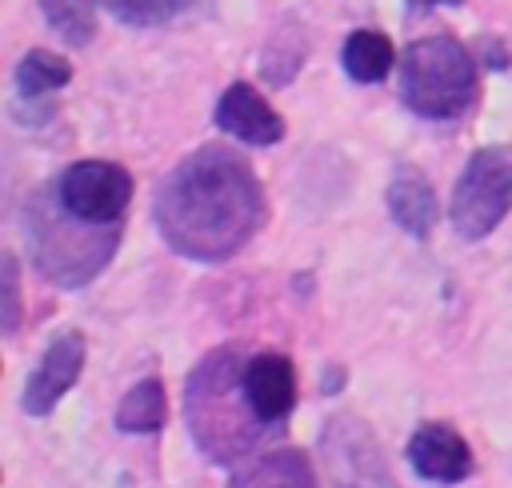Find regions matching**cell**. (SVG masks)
<instances>
[{
  "label": "cell",
  "instance_id": "1",
  "mask_svg": "<svg viewBox=\"0 0 512 488\" xmlns=\"http://www.w3.org/2000/svg\"><path fill=\"white\" fill-rule=\"evenodd\" d=\"M152 216L172 252L220 264L260 232L268 204L252 164L240 152L204 144L160 180Z\"/></svg>",
  "mask_w": 512,
  "mask_h": 488
},
{
  "label": "cell",
  "instance_id": "2",
  "mask_svg": "<svg viewBox=\"0 0 512 488\" xmlns=\"http://www.w3.org/2000/svg\"><path fill=\"white\" fill-rule=\"evenodd\" d=\"M244 352L236 344L208 352L184 384V416L196 448L212 464H236L256 448V432L268 428L244 396Z\"/></svg>",
  "mask_w": 512,
  "mask_h": 488
},
{
  "label": "cell",
  "instance_id": "3",
  "mask_svg": "<svg viewBox=\"0 0 512 488\" xmlns=\"http://www.w3.org/2000/svg\"><path fill=\"white\" fill-rule=\"evenodd\" d=\"M28 240L36 268L60 288H84L116 252L120 224H88L76 220L52 192H36L28 200Z\"/></svg>",
  "mask_w": 512,
  "mask_h": 488
},
{
  "label": "cell",
  "instance_id": "4",
  "mask_svg": "<svg viewBox=\"0 0 512 488\" xmlns=\"http://www.w3.org/2000/svg\"><path fill=\"white\" fill-rule=\"evenodd\" d=\"M400 100L424 120H452L476 100V60L456 36H424L400 56Z\"/></svg>",
  "mask_w": 512,
  "mask_h": 488
},
{
  "label": "cell",
  "instance_id": "5",
  "mask_svg": "<svg viewBox=\"0 0 512 488\" xmlns=\"http://www.w3.org/2000/svg\"><path fill=\"white\" fill-rule=\"evenodd\" d=\"M512 208V152L500 144L476 148L452 192V228L464 240H484Z\"/></svg>",
  "mask_w": 512,
  "mask_h": 488
},
{
  "label": "cell",
  "instance_id": "6",
  "mask_svg": "<svg viewBox=\"0 0 512 488\" xmlns=\"http://www.w3.org/2000/svg\"><path fill=\"white\" fill-rule=\"evenodd\" d=\"M320 464L328 488H400L388 456L368 428V420L352 412H332L320 428Z\"/></svg>",
  "mask_w": 512,
  "mask_h": 488
},
{
  "label": "cell",
  "instance_id": "7",
  "mask_svg": "<svg viewBox=\"0 0 512 488\" xmlns=\"http://www.w3.org/2000/svg\"><path fill=\"white\" fill-rule=\"evenodd\" d=\"M52 188L56 200L88 224H120L132 200V176L112 160H76L56 176Z\"/></svg>",
  "mask_w": 512,
  "mask_h": 488
},
{
  "label": "cell",
  "instance_id": "8",
  "mask_svg": "<svg viewBox=\"0 0 512 488\" xmlns=\"http://www.w3.org/2000/svg\"><path fill=\"white\" fill-rule=\"evenodd\" d=\"M84 356H88V344H84V332L68 328L60 336H52V344L44 348L40 364L32 368L28 384H24V412L28 416H48L56 408V400L76 384L80 368H84Z\"/></svg>",
  "mask_w": 512,
  "mask_h": 488
},
{
  "label": "cell",
  "instance_id": "9",
  "mask_svg": "<svg viewBox=\"0 0 512 488\" xmlns=\"http://www.w3.org/2000/svg\"><path fill=\"white\" fill-rule=\"evenodd\" d=\"M408 464L432 484H460L472 476V448L452 424L428 420L408 436Z\"/></svg>",
  "mask_w": 512,
  "mask_h": 488
},
{
  "label": "cell",
  "instance_id": "10",
  "mask_svg": "<svg viewBox=\"0 0 512 488\" xmlns=\"http://www.w3.org/2000/svg\"><path fill=\"white\" fill-rule=\"evenodd\" d=\"M244 396L268 428L284 424L296 408V368H292V360L280 356V352L248 356L244 360Z\"/></svg>",
  "mask_w": 512,
  "mask_h": 488
},
{
  "label": "cell",
  "instance_id": "11",
  "mask_svg": "<svg viewBox=\"0 0 512 488\" xmlns=\"http://www.w3.org/2000/svg\"><path fill=\"white\" fill-rule=\"evenodd\" d=\"M216 124L228 136H236L240 144H252V148H268V144H276L284 136L280 112L244 80L228 84L224 96L216 100Z\"/></svg>",
  "mask_w": 512,
  "mask_h": 488
},
{
  "label": "cell",
  "instance_id": "12",
  "mask_svg": "<svg viewBox=\"0 0 512 488\" xmlns=\"http://www.w3.org/2000/svg\"><path fill=\"white\" fill-rule=\"evenodd\" d=\"M388 212H392V220H396L408 236H420V240H424V236L432 232L436 216H440L436 192H432L428 176L416 172V168H400V172L392 176V184H388Z\"/></svg>",
  "mask_w": 512,
  "mask_h": 488
},
{
  "label": "cell",
  "instance_id": "13",
  "mask_svg": "<svg viewBox=\"0 0 512 488\" xmlns=\"http://www.w3.org/2000/svg\"><path fill=\"white\" fill-rule=\"evenodd\" d=\"M228 488H316L312 460L300 448H272L232 476Z\"/></svg>",
  "mask_w": 512,
  "mask_h": 488
},
{
  "label": "cell",
  "instance_id": "14",
  "mask_svg": "<svg viewBox=\"0 0 512 488\" xmlns=\"http://www.w3.org/2000/svg\"><path fill=\"white\" fill-rule=\"evenodd\" d=\"M168 420V396L160 376H144L140 384H132L124 392V400L116 404V428L132 432V436H152L160 432Z\"/></svg>",
  "mask_w": 512,
  "mask_h": 488
},
{
  "label": "cell",
  "instance_id": "15",
  "mask_svg": "<svg viewBox=\"0 0 512 488\" xmlns=\"http://www.w3.org/2000/svg\"><path fill=\"white\" fill-rule=\"evenodd\" d=\"M340 64H344V72H348L356 84H376V80H384V76L392 72L396 52H392V40H388L384 32H376V28H356V32L344 40V48H340Z\"/></svg>",
  "mask_w": 512,
  "mask_h": 488
},
{
  "label": "cell",
  "instance_id": "16",
  "mask_svg": "<svg viewBox=\"0 0 512 488\" xmlns=\"http://www.w3.org/2000/svg\"><path fill=\"white\" fill-rule=\"evenodd\" d=\"M72 80V64L48 48H28L16 64V88H20V100H44L48 92L64 88Z\"/></svg>",
  "mask_w": 512,
  "mask_h": 488
},
{
  "label": "cell",
  "instance_id": "17",
  "mask_svg": "<svg viewBox=\"0 0 512 488\" xmlns=\"http://www.w3.org/2000/svg\"><path fill=\"white\" fill-rule=\"evenodd\" d=\"M304 52H308V40H304V32L296 28V20L280 24V28L268 36V44H264V56H260L264 80H268V84H288V80L300 72V60H304Z\"/></svg>",
  "mask_w": 512,
  "mask_h": 488
},
{
  "label": "cell",
  "instance_id": "18",
  "mask_svg": "<svg viewBox=\"0 0 512 488\" xmlns=\"http://www.w3.org/2000/svg\"><path fill=\"white\" fill-rule=\"evenodd\" d=\"M40 12L64 44H72V48L92 44V36H96V4L92 0H40Z\"/></svg>",
  "mask_w": 512,
  "mask_h": 488
},
{
  "label": "cell",
  "instance_id": "19",
  "mask_svg": "<svg viewBox=\"0 0 512 488\" xmlns=\"http://www.w3.org/2000/svg\"><path fill=\"white\" fill-rule=\"evenodd\" d=\"M120 24H132V28H148V24H164L172 20L188 0H100Z\"/></svg>",
  "mask_w": 512,
  "mask_h": 488
},
{
  "label": "cell",
  "instance_id": "20",
  "mask_svg": "<svg viewBox=\"0 0 512 488\" xmlns=\"http://www.w3.org/2000/svg\"><path fill=\"white\" fill-rule=\"evenodd\" d=\"M0 264H4V336H12L20 324V272L12 252H4Z\"/></svg>",
  "mask_w": 512,
  "mask_h": 488
},
{
  "label": "cell",
  "instance_id": "21",
  "mask_svg": "<svg viewBox=\"0 0 512 488\" xmlns=\"http://www.w3.org/2000/svg\"><path fill=\"white\" fill-rule=\"evenodd\" d=\"M404 4H408V12H428L436 4H464V0H404Z\"/></svg>",
  "mask_w": 512,
  "mask_h": 488
}]
</instances>
